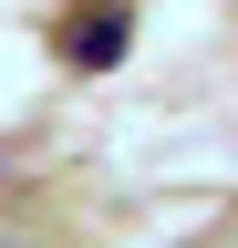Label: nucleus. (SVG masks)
<instances>
[{
  "mask_svg": "<svg viewBox=\"0 0 238 248\" xmlns=\"http://www.w3.org/2000/svg\"><path fill=\"white\" fill-rule=\"evenodd\" d=\"M125 42H135V11H125V0H73V11L52 21V52H63L73 73H114Z\"/></svg>",
  "mask_w": 238,
  "mask_h": 248,
  "instance_id": "nucleus-1",
  "label": "nucleus"
}]
</instances>
